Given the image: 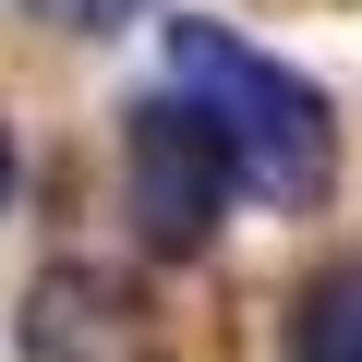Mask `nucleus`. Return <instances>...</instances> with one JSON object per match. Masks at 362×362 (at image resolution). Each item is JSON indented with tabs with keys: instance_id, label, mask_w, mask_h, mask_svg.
<instances>
[{
	"instance_id": "obj_1",
	"label": "nucleus",
	"mask_w": 362,
	"mask_h": 362,
	"mask_svg": "<svg viewBox=\"0 0 362 362\" xmlns=\"http://www.w3.org/2000/svg\"><path fill=\"white\" fill-rule=\"evenodd\" d=\"M169 97H194V121L218 133V157H230V181L254 206L302 218V206L338 194V121H326V97L278 49H254L242 25L169 13Z\"/></svg>"
},
{
	"instance_id": "obj_2",
	"label": "nucleus",
	"mask_w": 362,
	"mask_h": 362,
	"mask_svg": "<svg viewBox=\"0 0 362 362\" xmlns=\"http://www.w3.org/2000/svg\"><path fill=\"white\" fill-rule=\"evenodd\" d=\"M121 194H133L145 254H206L242 181H230L218 133L194 121V97H169V85H157V97L133 109V133H121Z\"/></svg>"
},
{
	"instance_id": "obj_3",
	"label": "nucleus",
	"mask_w": 362,
	"mask_h": 362,
	"mask_svg": "<svg viewBox=\"0 0 362 362\" xmlns=\"http://www.w3.org/2000/svg\"><path fill=\"white\" fill-rule=\"evenodd\" d=\"M25 350H37V362H121V350H133V302H121L109 278L61 266V278H37V314H25Z\"/></svg>"
},
{
	"instance_id": "obj_4",
	"label": "nucleus",
	"mask_w": 362,
	"mask_h": 362,
	"mask_svg": "<svg viewBox=\"0 0 362 362\" xmlns=\"http://www.w3.org/2000/svg\"><path fill=\"white\" fill-rule=\"evenodd\" d=\"M290 362H362V254H338V266H314L302 278V302H290V338H278Z\"/></svg>"
},
{
	"instance_id": "obj_5",
	"label": "nucleus",
	"mask_w": 362,
	"mask_h": 362,
	"mask_svg": "<svg viewBox=\"0 0 362 362\" xmlns=\"http://www.w3.org/2000/svg\"><path fill=\"white\" fill-rule=\"evenodd\" d=\"M25 13H49V25H73V37H109V25L145 13V0H25Z\"/></svg>"
},
{
	"instance_id": "obj_6",
	"label": "nucleus",
	"mask_w": 362,
	"mask_h": 362,
	"mask_svg": "<svg viewBox=\"0 0 362 362\" xmlns=\"http://www.w3.org/2000/svg\"><path fill=\"white\" fill-rule=\"evenodd\" d=\"M13 169H25V157H13V133H0V206H13Z\"/></svg>"
}]
</instances>
